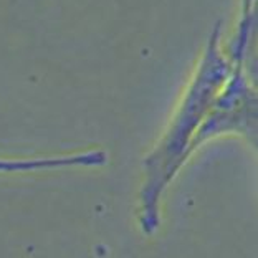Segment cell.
Here are the masks:
<instances>
[{"mask_svg": "<svg viewBox=\"0 0 258 258\" xmlns=\"http://www.w3.org/2000/svg\"><path fill=\"white\" fill-rule=\"evenodd\" d=\"M108 162L106 152L86 151L70 156H51V157H32V159H0V172H37L51 171L63 167H93L104 166Z\"/></svg>", "mask_w": 258, "mask_h": 258, "instance_id": "cell-2", "label": "cell"}, {"mask_svg": "<svg viewBox=\"0 0 258 258\" xmlns=\"http://www.w3.org/2000/svg\"><path fill=\"white\" fill-rule=\"evenodd\" d=\"M219 32L220 28L217 25L182 104L159 146L144 162L146 177L139 194V220L146 235H152L159 228V202L162 194L184 162L192 156L194 138L230 75L232 63L222 55L219 48Z\"/></svg>", "mask_w": 258, "mask_h": 258, "instance_id": "cell-1", "label": "cell"}]
</instances>
